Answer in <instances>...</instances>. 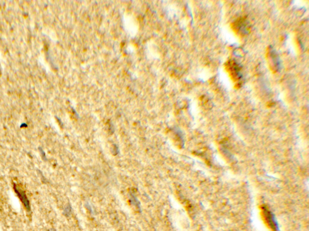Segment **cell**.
I'll use <instances>...</instances> for the list:
<instances>
[{"instance_id":"cell-1","label":"cell","mask_w":309,"mask_h":231,"mask_svg":"<svg viewBox=\"0 0 309 231\" xmlns=\"http://www.w3.org/2000/svg\"><path fill=\"white\" fill-rule=\"evenodd\" d=\"M14 189L15 192L16 193L17 195L20 199L21 202L24 206L25 208L28 212L31 211V206L30 201L27 197V196L24 190H23L19 185H17V184H14Z\"/></svg>"},{"instance_id":"cell-2","label":"cell","mask_w":309,"mask_h":231,"mask_svg":"<svg viewBox=\"0 0 309 231\" xmlns=\"http://www.w3.org/2000/svg\"><path fill=\"white\" fill-rule=\"evenodd\" d=\"M265 216L267 218V221L271 227V228L273 229V231H280L279 226L277 223V220H275V217L274 215L267 209H265L264 210Z\"/></svg>"},{"instance_id":"cell-3","label":"cell","mask_w":309,"mask_h":231,"mask_svg":"<svg viewBox=\"0 0 309 231\" xmlns=\"http://www.w3.org/2000/svg\"><path fill=\"white\" fill-rule=\"evenodd\" d=\"M39 151L42 155V157L43 158V160H47V157H46V155H45V152L44 151V150L41 148H39Z\"/></svg>"},{"instance_id":"cell-4","label":"cell","mask_w":309,"mask_h":231,"mask_svg":"<svg viewBox=\"0 0 309 231\" xmlns=\"http://www.w3.org/2000/svg\"><path fill=\"white\" fill-rule=\"evenodd\" d=\"M49 231H56V230H55L54 229H50Z\"/></svg>"}]
</instances>
